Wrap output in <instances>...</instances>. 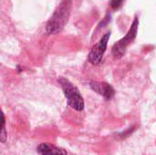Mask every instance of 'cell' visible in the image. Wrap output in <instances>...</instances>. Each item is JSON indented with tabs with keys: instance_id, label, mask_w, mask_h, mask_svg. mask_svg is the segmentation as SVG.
I'll list each match as a JSON object with an SVG mask.
<instances>
[{
	"instance_id": "5b68a950",
	"label": "cell",
	"mask_w": 156,
	"mask_h": 155,
	"mask_svg": "<svg viewBox=\"0 0 156 155\" xmlns=\"http://www.w3.org/2000/svg\"><path fill=\"white\" fill-rule=\"evenodd\" d=\"M90 89L98 93L99 95L102 96L105 100H110L113 98L115 94V90L113 87L106 82H101V81H90Z\"/></svg>"
},
{
	"instance_id": "6da1fadb",
	"label": "cell",
	"mask_w": 156,
	"mask_h": 155,
	"mask_svg": "<svg viewBox=\"0 0 156 155\" xmlns=\"http://www.w3.org/2000/svg\"><path fill=\"white\" fill-rule=\"evenodd\" d=\"M71 10V0H61L46 26L48 35H56L62 31L69 21Z\"/></svg>"
},
{
	"instance_id": "52a82bcc",
	"label": "cell",
	"mask_w": 156,
	"mask_h": 155,
	"mask_svg": "<svg viewBox=\"0 0 156 155\" xmlns=\"http://www.w3.org/2000/svg\"><path fill=\"white\" fill-rule=\"evenodd\" d=\"M1 118H2V121H1V133H0V141L2 143H5V141H6V138H7V132L5 131V115H4V112L2 111V114H1Z\"/></svg>"
},
{
	"instance_id": "7a4b0ae2",
	"label": "cell",
	"mask_w": 156,
	"mask_h": 155,
	"mask_svg": "<svg viewBox=\"0 0 156 155\" xmlns=\"http://www.w3.org/2000/svg\"><path fill=\"white\" fill-rule=\"evenodd\" d=\"M58 82L61 85V89L68 104L77 111H83L85 103L79 89L66 78H60Z\"/></svg>"
},
{
	"instance_id": "8992f818",
	"label": "cell",
	"mask_w": 156,
	"mask_h": 155,
	"mask_svg": "<svg viewBox=\"0 0 156 155\" xmlns=\"http://www.w3.org/2000/svg\"><path fill=\"white\" fill-rule=\"evenodd\" d=\"M37 151L40 155H68L67 152L63 148L48 143H40L37 146Z\"/></svg>"
},
{
	"instance_id": "3957f363",
	"label": "cell",
	"mask_w": 156,
	"mask_h": 155,
	"mask_svg": "<svg viewBox=\"0 0 156 155\" xmlns=\"http://www.w3.org/2000/svg\"><path fill=\"white\" fill-rule=\"evenodd\" d=\"M138 26H139V19L137 16H135L125 37L121 38L112 46V53L114 58H121L124 55L127 48L133 42V40L137 36Z\"/></svg>"
},
{
	"instance_id": "277c9868",
	"label": "cell",
	"mask_w": 156,
	"mask_h": 155,
	"mask_svg": "<svg viewBox=\"0 0 156 155\" xmlns=\"http://www.w3.org/2000/svg\"><path fill=\"white\" fill-rule=\"evenodd\" d=\"M110 37H111V32L106 33L92 47V48L90 49V51L88 55V60L90 61V63H91L94 66H98L101 63L102 58L107 49Z\"/></svg>"
},
{
	"instance_id": "ba28073f",
	"label": "cell",
	"mask_w": 156,
	"mask_h": 155,
	"mask_svg": "<svg viewBox=\"0 0 156 155\" xmlns=\"http://www.w3.org/2000/svg\"><path fill=\"white\" fill-rule=\"evenodd\" d=\"M124 0H111L110 1V5L113 10H117L122 6Z\"/></svg>"
}]
</instances>
